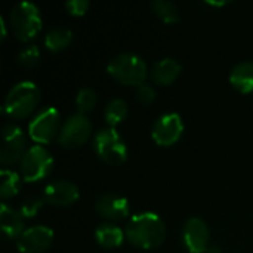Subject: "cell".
<instances>
[{
    "label": "cell",
    "mask_w": 253,
    "mask_h": 253,
    "mask_svg": "<svg viewBox=\"0 0 253 253\" xmlns=\"http://www.w3.org/2000/svg\"><path fill=\"white\" fill-rule=\"evenodd\" d=\"M125 234L130 245L141 249H153L165 242L166 225L157 213L139 212L129 219Z\"/></svg>",
    "instance_id": "1"
},
{
    "label": "cell",
    "mask_w": 253,
    "mask_h": 253,
    "mask_svg": "<svg viewBox=\"0 0 253 253\" xmlns=\"http://www.w3.org/2000/svg\"><path fill=\"white\" fill-rule=\"evenodd\" d=\"M107 73L122 84L139 86L145 83L148 67L139 55L132 52H122L108 61Z\"/></svg>",
    "instance_id": "2"
},
{
    "label": "cell",
    "mask_w": 253,
    "mask_h": 253,
    "mask_svg": "<svg viewBox=\"0 0 253 253\" xmlns=\"http://www.w3.org/2000/svg\"><path fill=\"white\" fill-rule=\"evenodd\" d=\"M40 99V90L36 83L22 80L12 86L3 104V113L12 119H24L30 116Z\"/></svg>",
    "instance_id": "3"
},
{
    "label": "cell",
    "mask_w": 253,
    "mask_h": 253,
    "mask_svg": "<svg viewBox=\"0 0 253 253\" xmlns=\"http://www.w3.org/2000/svg\"><path fill=\"white\" fill-rule=\"evenodd\" d=\"M9 22L13 34L22 40H31L42 30V15L37 4L22 0L13 4L9 13Z\"/></svg>",
    "instance_id": "4"
},
{
    "label": "cell",
    "mask_w": 253,
    "mask_h": 253,
    "mask_svg": "<svg viewBox=\"0 0 253 253\" xmlns=\"http://www.w3.org/2000/svg\"><path fill=\"white\" fill-rule=\"evenodd\" d=\"M96 154L108 165L119 166L127 159V147L116 127H101L93 136Z\"/></svg>",
    "instance_id": "5"
},
{
    "label": "cell",
    "mask_w": 253,
    "mask_h": 253,
    "mask_svg": "<svg viewBox=\"0 0 253 253\" xmlns=\"http://www.w3.org/2000/svg\"><path fill=\"white\" fill-rule=\"evenodd\" d=\"M53 168V157L47 148L40 144L30 147L19 162V173L27 182H36L46 178Z\"/></svg>",
    "instance_id": "6"
},
{
    "label": "cell",
    "mask_w": 253,
    "mask_h": 253,
    "mask_svg": "<svg viewBox=\"0 0 253 253\" xmlns=\"http://www.w3.org/2000/svg\"><path fill=\"white\" fill-rule=\"evenodd\" d=\"M61 130V114L55 107L40 108L28 123L30 138L37 144H47Z\"/></svg>",
    "instance_id": "7"
},
{
    "label": "cell",
    "mask_w": 253,
    "mask_h": 253,
    "mask_svg": "<svg viewBox=\"0 0 253 253\" xmlns=\"http://www.w3.org/2000/svg\"><path fill=\"white\" fill-rule=\"evenodd\" d=\"M92 133V123L86 114L76 113L70 116L61 126L58 142L65 148H76L84 144Z\"/></svg>",
    "instance_id": "8"
},
{
    "label": "cell",
    "mask_w": 253,
    "mask_h": 253,
    "mask_svg": "<svg viewBox=\"0 0 253 253\" xmlns=\"http://www.w3.org/2000/svg\"><path fill=\"white\" fill-rule=\"evenodd\" d=\"M184 133V122L182 117L178 113H166L162 114L153 129H151V138L157 145L162 147H170L176 144Z\"/></svg>",
    "instance_id": "9"
},
{
    "label": "cell",
    "mask_w": 253,
    "mask_h": 253,
    "mask_svg": "<svg viewBox=\"0 0 253 253\" xmlns=\"http://www.w3.org/2000/svg\"><path fill=\"white\" fill-rule=\"evenodd\" d=\"M25 135L22 129L15 123H7L3 126V142L0 148V162L1 165H15L19 163L25 154Z\"/></svg>",
    "instance_id": "10"
},
{
    "label": "cell",
    "mask_w": 253,
    "mask_h": 253,
    "mask_svg": "<svg viewBox=\"0 0 253 253\" xmlns=\"http://www.w3.org/2000/svg\"><path fill=\"white\" fill-rule=\"evenodd\" d=\"M53 242V231L44 225H34L16 239V248L21 253H43Z\"/></svg>",
    "instance_id": "11"
},
{
    "label": "cell",
    "mask_w": 253,
    "mask_h": 253,
    "mask_svg": "<svg viewBox=\"0 0 253 253\" xmlns=\"http://www.w3.org/2000/svg\"><path fill=\"white\" fill-rule=\"evenodd\" d=\"M182 240L190 253H206L211 240L208 224L200 218H190L184 225Z\"/></svg>",
    "instance_id": "12"
},
{
    "label": "cell",
    "mask_w": 253,
    "mask_h": 253,
    "mask_svg": "<svg viewBox=\"0 0 253 253\" xmlns=\"http://www.w3.org/2000/svg\"><path fill=\"white\" fill-rule=\"evenodd\" d=\"M79 187L68 179H55L44 187L43 199L53 206H68L79 199Z\"/></svg>",
    "instance_id": "13"
},
{
    "label": "cell",
    "mask_w": 253,
    "mask_h": 253,
    "mask_svg": "<svg viewBox=\"0 0 253 253\" xmlns=\"http://www.w3.org/2000/svg\"><path fill=\"white\" fill-rule=\"evenodd\" d=\"M95 209L99 216L110 219V221H120L129 215V202L126 197L119 194H102L95 202Z\"/></svg>",
    "instance_id": "14"
},
{
    "label": "cell",
    "mask_w": 253,
    "mask_h": 253,
    "mask_svg": "<svg viewBox=\"0 0 253 253\" xmlns=\"http://www.w3.org/2000/svg\"><path fill=\"white\" fill-rule=\"evenodd\" d=\"M0 230L4 239H18L24 233V218L4 202L0 206Z\"/></svg>",
    "instance_id": "15"
},
{
    "label": "cell",
    "mask_w": 253,
    "mask_h": 253,
    "mask_svg": "<svg viewBox=\"0 0 253 253\" xmlns=\"http://www.w3.org/2000/svg\"><path fill=\"white\" fill-rule=\"evenodd\" d=\"M181 64L173 58H162L159 59L150 70V76L157 84H170L181 74Z\"/></svg>",
    "instance_id": "16"
},
{
    "label": "cell",
    "mask_w": 253,
    "mask_h": 253,
    "mask_svg": "<svg viewBox=\"0 0 253 253\" xmlns=\"http://www.w3.org/2000/svg\"><path fill=\"white\" fill-rule=\"evenodd\" d=\"M231 84L243 93H253V61L236 64L230 71Z\"/></svg>",
    "instance_id": "17"
},
{
    "label": "cell",
    "mask_w": 253,
    "mask_h": 253,
    "mask_svg": "<svg viewBox=\"0 0 253 253\" xmlns=\"http://www.w3.org/2000/svg\"><path fill=\"white\" fill-rule=\"evenodd\" d=\"M95 239L101 246L107 249H113V248H119L123 243L126 234L120 227L111 222H104L98 225V228L95 230Z\"/></svg>",
    "instance_id": "18"
},
{
    "label": "cell",
    "mask_w": 253,
    "mask_h": 253,
    "mask_svg": "<svg viewBox=\"0 0 253 253\" xmlns=\"http://www.w3.org/2000/svg\"><path fill=\"white\" fill-rule=\"evenodd\" d=\"M73 40V31L67 27L58 25L50 28L46 36H44V46L52 50V52H58L65 49Z\"/></svg>",
    "instance_id": "19"
},
{
    "label": "cell",
    "mask_w": 253,
    "mask_h": 253,
    "mask_svg": "<svg viewBox=\"0 0 253 253\" xmlns=\"http://www.w3.org/2000/svg\"><path fill=\"white\" fill-rule=\"evenodd\" d=\"M129 113L127 102L122 98H111L104 108V117L108 126L114 127L116 125L122 123Z\"/></svg>",
    "instance_id": "20"
},
{
    "label": "cell",
    "mask_w": 253,
    "mask_h": 253,
    "mask_svg": "<svg viewBox=\"0 0 253 253\" xmlns=\"http://www.w3.org/2000/svg\"><path fill=\"white\" fill-rule=\"evenodd\" d=\"M21 178L10 169H1L0 172V197L3 200L13 197L19 191Z\"/></svg>",
    "instance_id": "21"
},
{
    "label": "cell",
    "mask_w": 253,
    "mask_h": 253,
    "mask_svg": "<svg viewBox=\"0 0 253 253\" xmlns=\"http://www.w3.org/2000/svg\"><path fill=\"white\" fill-rule=\"evenodd\" d=\"M151 9L159 18H162L168 24H173L179 21L178 6L170 0H154L151 1Z\"/></svg>",
    "instance_id": "22"
},
{
    "label": "cell",
    "mask_w": 253,
    "mask_h": 253,
    "mask_svg": "<svg viewBox=\"0 0 253 253\" xmlns=\"http://www.w3.org/2000/svg\"><path fill=\"white\" fill-rule=\"evenodd\" d=\"M96 104V92L92 89V87H82L79 92H77V96H76V107H77V111L82 113V114H86L87 111H90Z\"/></svg>",
    "instance_id": "23"
},
{
    "label": "cell",
    "mask_w": 253,
    "mask_h": 253,
    "mask_svg": "<svg viewBox=\"0 0 253 253\" xmlns=\"http://www.w3.org/2000/svg\"><path fill=\"white\" fill-rule=\"evenodd\" d=\"M40 59V49L37 44H28L25 47H22L18 53V62L19 65L25 67V68H31L34 65H37Z\"/></svg>",
    "instance_id": "24"
},
{
    "label": "cell",
    "mask_w": 253,
    "mask_h": 253,
    "mask_svg": "<svg viewBox=\"0 0 253 253\" xmlns=\"http://www.w3.org/2000/svg\"><path fill=\"white\" fill-rule=\"evenodd\" d=\"M44 203L46 202L43 197H28L21 203L19 213L22 215V218H33L39 213V211L42 209Z\"/></svg>",
    "instance_id": "25"
},
{
    "label": "cell",
    "mask_w": 253,
    "mask_h": 253,
    "mask_svg": "<svg viewBox=\"0 0 253 253\" xmlns=\"http://www.w3.org/2000/svg\"><path fill=\"white\" fill-rule=\"evenodd\" d=\"M90 3L89 0H67L65 1V9L68 10V13L74 15V16H82L87 12Z\"/></svg>",
    "instance_id": "26"
},
{
    "label": "cell",
    "mask_w": 253,
    "mask_h": 253,
    "mask_svg": "<svg viewBox=\"0 0 253 253\" xmlns=\"http://www.w3.org/2000/svg\"><path fill=\"white\" fill-rule=\"evenodd\" d=\"M136 96L142 104H151L156 99V89L148 83H142L136 86Z\"/></svg>",
    "instance_id": "27"
},
{
    "label": "cell",
    "mask_w": 253,
    "mask_h": 253,
    "mask_svg": "<svg viewBox=\"0 0 253 253\" xmlns=\"http://www.w3.org/2000/svg\"><path fill=\"white\" fill-rule=\"evenodd\" d=\"M0 30H1V33H0V39L1 40H4L6 39V24H4V19L0 16Z\"/></svg>",
    "instance_id": "28"
},
{
    "label": "cell",
    "mask_w": 253,
    "mask_h": 253,
    "mask_svg": "<svg viewBox=\"0 0 253 253\" xmlns=\"http://www.w3.org/2000/svg\"><path fill=\"white\" fill-rule=\"evenodd\" d=\"M206 253H224V252H222V249H221L219 246L213 245V246H209V249H208V252Z\"/></svg>",
    "instance_id": "29"
},
{
    "label": "cell",
    "mask_w": 253,
    "mask_h": 253,
    "mask_svg": "<svg viewBox=\"0 0 253 253\" xmlns=\"http://www.w3.org/2000/svg\"><path fill=\"white\" fill-rule=\"evenodd\" d=\"M208 3H209V4H213V6H224V4H227L228 1H227V0H221V1H216V0H208Z\"/></svg>",
    "instance_id": "30"
}]
</instances>
